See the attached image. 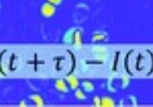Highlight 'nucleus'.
Listing matches in <instances>:
<instances>
[{"mask_svg":"<svg viewBox=\"0 0 153 107\" xmlns=\"http://www.w3.org/2000/svg\"><path fill=\"white\" fill-rule=\"evenodd\" d=\"M60 0H51V2H53V3H54V2H59Z\"/></svg>","mask_w":153,"mask_h":107,"instance_id":"obj_1","label":"nucleus"}]
</instances>
